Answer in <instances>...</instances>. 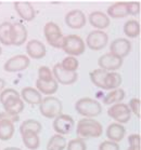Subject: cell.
<instances>
[{
	"label": "cell",
	"instance_id": "cell-1",
	"mask_svg": "<svg viewBox=\"0 0 141 150\" xmlns=\"http://www.w3.org/2000/svg\"><path fill=\"white\" fill-rule=\"evenodd\" d=\"M76 133L79 138H89V137H100L103 133L102 124L91 118H84L79 120L76 125Z\"/></svg>",
	"mask_w": 141,
	"mask_h": 150
},
{
	"label": "cell",
	"instance_id": "cell-2",
	"mask_svg": "<svg viewBox=\"0 0 141 150\" xmlns=\"http://www.w3.org/2000/svg\"><path fill=\"white\" fill-rule=\"evenodd\" d=\"M75 110L80 116L93 119L94 117H98L102 112V106L96 99L90 97H83L76 102Z\"/></svg>",
	"mask_w": 141,
	"mask_h": 150
},
{
	"label": "cell",
	"instance_id": "cell-3",
	"mask_svg": "<svg viewBox=\"0 0 141 150\" xmlns=\"http://www.w3.org/2000/svg\"><path fill=\"white\" fill-rule=\"evenodd\" d=\"M39 111L45 118L55 119L63 111L62 102L54 96H46L39 105Z\"/></svg>",
	"mask_w": 141,
	"mask_h": 150
},
{
	"label": "cell",
	"instance_id": "cell-4",
	"mask_svg": "<svg viewBox=\"0 0 141 150\" xmlns=\"http://www.w3.org/2000/svg\"><path fill=\"white\" fill-rule=\"evenodd\" d=\"M62 50L65 52L69 56H79L83 53H85L86 50V45L83 38L78 36V35H69V36H64V40H63Z\"/></svg>",
	"mask_w": 141,
	"mask_h": 150
},
{
	"label": "cell",
	"instance_id": "cell-5",
	"mask_svg": "<svg viewBox=\"0 0 141 150\" xmlns=\"http://www.w3.org/2000/svg\"><path fill=\"white\" fill-rule=\"evenodd\" d=\"M44 35H45L47 42L51 47L57 49H62L64 36H63L58 24H55L54 22H48L44 27Z\"/></svg>",
	"mask_w": 141,
	"mask_h": 150
},
{
	"label": "cell",
	"instance_id": "cell-6",
	"mask_svg": "<svg viewBox=\"0 0 141 150\" xmlns=\"http://www.w3.org/2000/svg\"><path fill=\"white\" fill-rule=\"evenodd\" d=\"M107 115L113 120H115L116 123H120V124L127 123L131 118L129 107L127 104H124V103H117L112 105L107 109Z\"/></svg>",
	"mask_w": 141,
	"mask_h": 150
},
{
	"label": "cell",
	"instance_id": "cell-7",
	"mask_svg": "<svg viewBox=\"0 0 141 150\" xmlns=\"http://www.w3.org/2000/svg\"><path fill=\"white\" fill-rule=\"evenodd\" d=\"M109 42V36L103 30H92L88 34L85 45L93 51H99L105 48Z\"/></svg>",
	"mask_w": 141,
	"mask_h": 150
},
{
	"label": "cell",
	"instance_id": "cell-8",
	"mask_svg": "<svg viewBox=\"0 0 141 150\" xmlns=\"http://www.w3.org/2000/svg\"><path fill=\"white\" fill-rule=\"evenodd\" d=\"M31 64V58L27 55L19 54L14 55L8 59L4 65V69L7 72H19L23 71Z\"/></svg>",
	"mask_w": 141,
	"mask_h": 150
},
{
	"label": "cell",
	"instance_id": "cell-9",
	"mask_svg": "<svg viewBox=\"0 0 141 150\" xmlns=\"http://www.w3.org/2000/svg\"><path fill=\"white\" fill-rule=\"evenodd\" d=\"M53 130L57 132L59 135H67L73 131L74 126H75V121L72 117L65 113H61L60 116H58L53 121Z\"/></svg>",
	"mask_w": 141,
	"mask_h": 150
},
{
	"label": "cell",
	"instance_id": "cell-10",
	"mask_svg": "<svg viewBox=\"0 0 141 150\" xmlns=\"http://www.w3.org/2000/svg\"><path fill=\"white\" fill-rule=\"evenodd\" d=\"M98 65H99L100 69H103L105 71H115L122 67L123 58L118 57L112 53H105L99 57Z\"/></svg>",
	"mask_w": 141,
	"mask_h": 150
},
{
	"label": "cell",
	"instance_id": "cell-11",
	"mask_svg": "<svg viewBox=\"0 0 141 150\" xmlns=\"http://www.w3.org/2000/svg\"><path fill=\"white\" fill-rule=\"evenodd\" d=\"M52 75H53V78L58 83H61V84L64 85H69L73 84L77 81L78 79V74L76 72H71V71H66L61 67L60 63L55 64L53 66V69H52Z\"/></svg>",
	"mask_w": 141,
	"mask_h": 150
},
{
	"label": "cell",
	"instance_id": "cell-12",
	"mask_svg": "<svg viewBox=\"0 0 141 150\" xmlns=\"http://www.w3.org/2000/svg\"><path fill=\"white\" fill-rule=\"evenodd\" d=\"M131 51V42L127 38H117L110 45V53L123 58L128 56Z\"/></svg>",
	"mask_w": 141,
	"mask_h": 150
},
{
	"label": "cell",
	"instance_id": "cell-13",
	"mask_svg": "<svg viewBox=\"0 0 141 150\" xmlns=\"http://www.w3.org/2000/svg\"><path fill=\"white\" fill-rule=\"evenodd\" d=\"M87 17L82 10H72L65 15V24L72 29H80L86 25Z\"/></svg>",
	"mask_w": 141,
	"mask_h": 150
},
{
	"label": "cell",
	"instance_id": "cell-14",
	"mask_svg": "<svg viewBox=\"0 0 141 150\" xmlns=\"http://www.w3.org/2000/svg\"><path fill=\"white\" fill-rule=\"evenodd\" d=\"M26 53H27V56L29 58L40 59V58L45 57L46 53H47V49L42 41L37 40V39H33V40L28 41L27 45H26Z\"/></svg>",
	"mask_w": 141,
	"mask_h": 150
},
{
	"label": "cell",
	"instance_id": "cell-15",
	"mask_svg": "<svg viewBox=\"0 0 141 150\" xmlns=\"http://www.w3.org/2000/svg\"><path fill=\"white\" fill-rule=\"evenodd\" d=\"M1 105L4 107V111L11 115H16V116H20V113L24 110L25 107L21 96H11L6 99Z\"/></svg>",
	"mask_w": 141,
	"mask_h": 150
},
{
	"label": "cell",
	"instance_id": "cell-16",
	"mask_svg": "<svg viewBox=\"0 0 141 150\" xmlns=\"http://www.w3.org/2000/svg\"><path fill=\"white\" fill-rule=\"evenodd\" d=\"M27 29L21 23H14L12 24V31H11V43L12 45H24L27 39Z\"/></svg>",
	"mask_w": 141,
	"mask_h": 150
},
{
	"label": "cell",
	"instance_id": "cell-17",
	"mask_svg": "<svg viewBox=\"0 0 141 150\" xmlns=\"http://www.w3.org/2000/svg\"><path fill=\"white\" fill-rule=\"evenodd\" d=\"M89 23L91 26L97 28V30H103L110 26L111 21L107 14L101 11H93L89 14Z\"/></svg>",
	"mask_w": 141,
	"mask_h": 150
},
{
	"label": "cell",
	"instance_id": "cell-18",
	"mask_svg": "<svg viewBox=\"0 0 141 150\" xmlns=\"http://www.w3.org/2000/svg\"><path fill=\"white\" fill-rule=\"evenodd\" d=\"M105 134H107V137L109 138V140L118 144L120 142L124 139L125 135H126V129L124 127L123 124L114 122L111 123L110 125L107 126Z\"/></svg>",
	"mask_w": 141,
	"mask_h": 150
},
{
	"label": "cell",
	"instance_id": "cell-19",
	"mask_svg": "<svg viewBox=\"0 0 141 150\" xmlns=\"http://www.w3.org/2000/svg\"><path fill=\"white\" fill-rule=\"evenodd\" d=\"M14 9L19 14V16L23 18L26 22H31L35 18L36 13H35V9L31 2H15L14 4Z\"/></svg>",
	"mask_w": 141,
	"mask_h": 150
},
{
	"label": "cell",
	"instance_id": "cell-20",
	"mask_svg": "<svg viewBox=\"0 0 141 150\" xmlns=\"http://www.w3.org/2000/svg\"><path fill=\"white\" fill-rule=\"evenodd\" d=\"M20 96H21L23 102L31 104V105H40V103L42 100V94L38 92L37 89L31 88V86L23 88Z\"/></svg>",
	"mask_w": 141,
	"mask_h": 150
},
{
	"label": "cell",
	"instance_id": "cell-21",
	"mask_svg": "<svg viewBox=\"0 0 141 150\" xmlns=\"http://www.w3.org/2000/svg\"><path fill=\"white\" fill-rule=\"evenodd\" d=\"M36 89L40 94L44 95L51 96L54 93L58 92L59 83L55 81L54 79L51 81H40V80H36Z\"/></svg>",
	"mask_w": 141,
	"mask_h": 150
},
{
	"label": "cell",
	"instance_id": "cell-22",
	"mask_svg": "<svg viewBox=\"0 0 141 150\" xmlns=\"http://www.w3.org/2000/svg\"><path fill=\"white\" fill-rule=\"evenodd\" d=\"M107 15L109 18H123L128 15L127 2H115L107 8Z\"/></svg>",
	"mask_w": 141,
	"mask_h": 150
},
{
	"label": "cell",
	"instance_id": "cell-23",
	"mask_svg": "<svg viewBox=\"0 0 141 150\" xmlns=\"http://www.w3.org/2000/svg\"><path fill=\"white\" fill-rule=\"evenodd\" d=\"M22 140L24 146L29 150H37L40 146V139H39V134L31 132V131H26L21 133Z\"/></svg>",
	"mask_w": 141,
	"mask_h": 150
},
{
	"label": "cell",
	"instance_id": "cell-24",
	"mask_svg": "<svg viewBox=\"0 0 141 150\" xmlns=\"http://www.w3.org/2000/svg\"><path fill=\"white\" fill-rule=\"evenodd\" d=\"M123 82L122 76L116 71H107L104 79V90H116L118 89Z\"/></svg>",
	"mask_w": 141,
	"mask_h": 150
},
{
	"label": "cell",
	"instance_id": "cell-25",
	"mask_svg": "<svg viewBox=\"0 0 141 150\" xmlns=\"http://www.w3.org/2000/svg\"><path fill=\"white\" fill-rule=\"evenodd\" d=\"M125 98V91L123 89H118L116 90H112L110 93H107V95L104 96L103 99H102V103L104 105H109L112 106L114 104H117V103H122V100Z\"/></svg>",
	"mask_w": 141,
	"mask_h": 150
},
{
	"label": "cell",
	"instance_id": "cell-26",
	"mask_svg": "<svg viewBox=\"0 0 141 150\" xmlns=\"http://www.w3.org/2000/svg\"><path fill=\"white\" fill-rule=\"evenodd\" d=\"M14 123L7 120H0V140H10L14 135Z\"/></svg>",
	"mask_w": 141,
	"mask_h": 150
},
{
	"label": "cell",
	"instance_id": "cell-27",
	"mask_svg": "<svg viewBox=\"0 0 141 150\" xmlns=\"http://www.w3.org/2000/svg\"><path fill=\"white\" fill-rule=\"evenodd\" d=\"M66 142L65 137L62 135L55 134L53 136L50 137L47 144V150H64L66 148Z\"/></svg>",
	"mask_w": 141,
	"mask_h": 150
},
{
	"label": "cell",
	"instance_id": "cell-28",
	"mask_svg": "<svg viewBox=\"0 0 141 150\" xmlns=\"http://www.w3.org/2000/svg\"><path fill=\"white\" fill-rule=\"evenodd\" d=\"M11 31L12 23L4 22L0 24V42L4 45H12L11 43Z\"/></svg>",
	"mask_w": 141,
	"mask_h": 150
},
{
	"label": "cell",
	"instance_id": "cell-29",
	"mask_svg": "<svg viewBox=\"0 0 141 150\" xmlns=\"http://www.w3.org/2000/svg\"><path fill=\"white\" fill-rule=\"evenodd\" d=\"M124 34L128 38H137L140 35V24L136 20H129L124 24Z\"/></svg>",
	"mask_w": 141,
	"mask_h": 150
},
{
	"label": "cell",
	"instance_id": "cell-30",
	"mask_svg": "<svg viewBox=\"0 0 141 150\" xmlns=\"http://www.w3.org/2000/svg\"><path fill=\"white\" fill-rule=\"evenodd\" d=\"M42 123L34 119L25 120V121L22 122L21 126H20V133H23V132H26V131H31V132L39 134L42 132Z\"/></svg>",
	"mask_w": 141,
	"mask_h": 150
},
{
	"label": "cell",
	"instance_id": "cell-31",
	"mask_svg": "<svg viewBox=\"0 0 141 150\" xmlns=\"http://www.w3.org/2000/svg\"><path fill=\"white\" fill-rule=\"evenodd\" d=\"M107 74V71H105L103 69H94L90 72V80L96 86L104 90V79H105Z\"/></svg>",
	"mask_w": 141,
	"mask_h": 150
},
{
	"label": "cell",
	"instance_id": "cell-32",
	"mask_svg": "<svg viewBox=\"0 0 141 150\" xmlns=\"http://www.w3.org/2000/svg\"><path fill=\"white\" fill-rule=\"evenodd\" d=\"M60 65L66 71L76 72V70L78 69L79 62L74 56H66L65 58H63V61L60 63Z\"/></svg>",
	"mask_w": 141,
	"mask_h": 150
},
{
	"label": "cell",
	"instance_id": "cell-33",
	"mask_svg": "<svg viewBox=\"0 0 141 150\" xmlns=\"http://www.w3.org/2000/svg\"><path fill=\"white\" fill-rule=\"evenodd\" d=\"M66 150H87V145L83 138H74L66 144Z\"/></svg>",
	"mask_w": 141,
	"mask_h": 150
},
{
	"label": "cell",
	"instance_id": "cell-34",
	"mask_svg": "<svg viewBox=\"0 0 141 150\" xmlns=\"http://www.w3.org/2000/svg\"><path fill=\"white\" fill-rule=\"evenodd\" d=\"M128 107H129L130 112L136 115L138 119H140L141 118V100H140V98H138V97L131 98L130 100H129Z\"/></svg>",
	"mask_w": 141,
	"mask_h": 150
},
{
	"label": "cell",
	"instance_id": "cell-35",
	"mask_svg": "<svg viewBox=\"0 0 141 150\" xmlns=\"http://www.w3.org/2000/svg\"><path fill=\"white\" fill-rule=\"evenodd\" d=\"M53 75H52V70L47 66H42L38 69V80L40 81H51L53 80Z\"/></svg>",
	"mask_w": 141,
	"mask_h": 150
},
{
	"label": "cell",
	"instance_id": "cell-36",
	"mask_svg": "<svg viewBox=\"0 0 141 150\" xmlns=\"http://www.w3.org/2000/svg\"><path fill=\"white\" fill-rule=\"evenodd\" d=\"M99 150H120V145L111 140H104L99 145Z\"/></svg>",
	"mask_w": 141,
	"mask_h": 150
},
{
	"label": "cell",
	"instance_id": "cell-37",
	"mask_svg": "<svg viewBox=\"0 0 141 150\" xmlns=\"http://www.w3.org/2000/svg\"><path fill=\"white\" fill-rule=\"evenodd\" d=\"M11 96H20V93L13 89H4L2 92L0 93V103L2 104L6 99H8Z\"/></svg>",
	"mask_w": 141,
	"mask_h": 150
},
{
	"label": "cell",
	"instance_id": "cell-38",
	"mask_svg": "<svg viewBox=\"0 0 141 150\" xmlns=\"http://www.w3.org/2000/svg\"><path fill=\"white\" fill-rule=\"evenodd\" d=\"M128 15H138L140 13V2H127Z\"/></svg>",
	"mask_w": 141,
	"mask_h": 150
},
{
	"label": "cell",
	"instance_id": "cell-39",
	"mask_svg": "<svg viewBox=\"0 0 141 150\" xmlns=\"http://www.w3.org/2000/svg\"><path fill=\"white\" fill-rule=\"evenodd\" d=\"M128 144L130 147H141L140 134H131L128 136Z\"/></svg>",
	"mask_w": 141,
	"mask_h": 150
},
{
	"label": "cell",
	"instance_id": "cell-40",
	"mask_svg": "<svg viewBox=\"0 0 141 150\" xmlns=\"http://www.w3.org/2000/svg\"><path fill=\"white\" fill-rule=\"evenodd\" d=\"M0 120H7V121H10V122H19L20 121V116H16V115H11V113H8L6 111H1L0 112Z\"/></svg>",
	"mask_w": 141,
	"mask_h": 150
},
{
	"label": "cell",
	"instance_id": "cell-41",
	"mask_svg": "<svg viewBox=\"0 0 141 150\" xmlns=\"http://www.w3.org/2000/svg\"><path fill=\"white\" fill-rule=\"evenodd\" d=\"M6 84H7V83H6V81H4L2 78H0V93L6 89Z\"/></svg>",
	"mask_w": 141,
	"mask_h": 150
},
{
	"label": "cell",
	"instance_id": "cell-42",
	"mask_svg": "<svg viewBox=\"0 0 141 150\" xmlns=\"http://www.w3.org/2000/svg\"><path fill=\"white\" fill-rule=\"evenodd\" d=\"M4 150H22L21 148H16V147H7Z\"/></svg>",
	"mask_w": 141,
	"mask_h": 150
},
{
	"label": "cell",
	"instance_id": "cell-43",
	"mask_svg": "<svg viewBox=\"0 0 141 150\" xmlns=\"http://www.w3.org/2000/svg\"><path fill=\"white\" fill-rule=\"evenodd\" d=\"M127 150H141V147H128Z\"/></svg>",
	"mask_w": 141,
	"mask_h": 150
},
{
	"label": "cell",
	"instance_id": "cell-44",
	"mask_svg": "<svg viewBox=\"0 0 141 150\" xmlns=\"http://www.w3.org/2000/svg\"><path fill=\"white\" fill-rule=\"evenodd\" d=\"M2 54V48H1V47H0V55Z\"/></svg>",
	"mask_w": 141,
	"mask_h": 150
},
{
	"label": "cell",
	"instance_id": "cell-45",
	"mask_svg": "<svg viewBox=\"0 0 141 150\" xmlns=\"http://www.w3.org/2000/svg\"><path fill=\"white\" fill-rule=\"evenodd\" d=\"M0 4H1V2H0Z\"/></svg>",
	"mask_w": 141,
	"mask_h": 150
}]
</instances>
